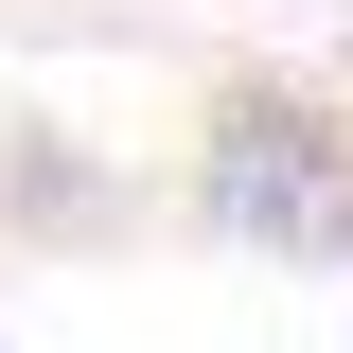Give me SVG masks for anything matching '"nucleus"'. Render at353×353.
<instances>
[{
	"label": "nucleus",
	"mask_w": 353,
	"mask_h": 353,
	"mask_svg": "<svg viewBox=\"0 0 353 353\" xmlns=\"http://www.w3.org/2000/svg\"><path fill=\"white\" fill-rule=\"evenodd\" d=\"M0 230H18V248H124L141 230V176L88 159L71 124H0Z\"/></svg>",
	"instance_id": "f03ea898"
},
{
	"label": "nucleus",
	"mask_w": 353,
	"mask_h": 353,
	"mask_svg": "<svg viewBox=\"0 0 353 353\" xmlns=\"http://www.w3.org/2000/svg\"><path fill=\"white\" fill-rule=\"evenodd\" d=\"M0 353H18V336H0Z\"/></svg>",
	"instance_id": "7ed1b4c3"
},
{
	"label": "nucleus",
	"mask_w": 353,
	"mask_h": 353,
	"mask_svg": "<svg viewBox=\"0 0 353 353\" xmlns=\"http://www.w3.org/2000/svg\"><path fill=\"white\" fill-rule=\"evenodd\" d=\"M176 230L248 265H353V71H230L176 141Z\"/></svg>",
	"instance_id": "f257e3e1"
}]
</instances>
